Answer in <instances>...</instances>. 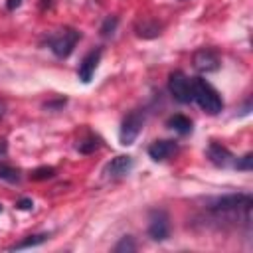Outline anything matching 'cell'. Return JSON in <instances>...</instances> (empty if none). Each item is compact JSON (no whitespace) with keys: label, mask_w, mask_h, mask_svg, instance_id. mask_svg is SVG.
<instances>
[{"label":"cell","mask_w":253,"mask_h":253,"mask_svg":"<svg viewBox=\"0 0 253 253\" xmlns=\"http://www.w3.org/2000/svg\"><path fill=\"white\" fill-rule=\"evenodd\" d=\"M168 89L172 93V97L178 103H190L192 101V81L186 77V73L182 71H174L168 77Z\"/></svg>","instance_id":"8992f818"},{"label":"cell","mask_w":253,"mask_h":253,"mask_svg":"<svg viewBox=\"0 0 253 253\" xmlns=\"http://www.w3.org/2000/svg\"><path fill=\"white\" fill-rule=\"evenodd\" d=\"M117 26H119V18H117V16H107V18L103 20V24H101L99 32H101V36H103V38H109V36H113V34H115Z\"/></svg>","instance_id":"e0dca14e"},{"label":"cell","mask_w":253,"mask_h":253,"mask_svg":"<svg viewBox=\"0 0 253 253\" xmlns=\"http://www.w3.org/2000/svg\"><path fill=\"white\" fill-rule=\"evenodd\" d=\"M253 200L249 194H227L219 196L208 202V210L213 211L215 215H227V213H237L243 208H251Z\"/></svg>","instance_id":"7a4b0ae2"},{"label":"cell","mask_w":253,"mask_h":253,"mask_svg":"<svg viewBox=\"0 0 253 253\" xmlns=\"http://www.w3.org/2000/svg\"><path fill=\"white\" fill-rule=\"evenodd\" d=\"M0 211H2V206H0Z\"/></svg>","instance_id":"484cf974"},{"label":"cell","mask_w":253,"mask_h":253,"mask_svg":"<svg viewBox=\"0 0 253 253\" xmlns=\"http://www.w3.org/2000/svg\"><path fill=\"white\" fill-rule=\"evenodd\" d=\"M176 150H178V144L174 140H156L148 146V156L156 162H162V160H168Z\"/></svg>","instance_id":"30bf717a"},{"label":"cell","mask_w":253,"mask_h":253,"mask_svg":"<svg viewBox=\"0 0 253 253\" xmlns=\"http://www.w3.org/2000/svg\"><path fill=\"white\" fill-rule=\"evenodd\" d=\"M160 30H162L160 22H156V20H152V18H142V20H138L136 26H134L136 36H138V38H144V40H152V38L160 36Z\"/></svg>","instance_id":"7c38bea8"},{"label":"cell","mask_w":253,"mask_h":253,"mask_svg":"<svg viewBox=\"0 0 253 253\" xmlns=\"http://www.w3.org/2000/svg\"><path fill=\"white\" fill-rule=\"evenodd\" d=\"M61 105H65V99H59V101H51V103H45L43 107H45V109H51V107H61Z\"/></svg>","instance_id":"603a6c76"},{"label":"cell","mask_w":253,"mask_h":253,"mask_svg":"<svg viewBox=\"0 0 253 253\" xmlns=\"http://www.w3.org/2000/svg\"><path fill=\"white\" fill-rule=\"evenodd\" d=\"M99 138L97 136H87V138H83V140H79L77 142V150L81 152V154H91V152H95L97 148H99Z\"/></svg>","instance_id":"2e32d148"},{"label":"cell","mask_w":253,"mask_h":253,"mask_svg":"<svg viewBox=\"0 0 253 253\" xmlns=\"http://www.w3.org/2000/svg\"><path fill=\"white\" fill-rule=\"evenodd\" d=\"M148 237L154 241H164L170 237V217L166 210H152L148 213Z\"/></svg>","instance_id":"5b68a950"},{"label":"cell","mask_w":253,"mask_h":253,"mask_svg":"<svg viewBox=\"0 0 253 253\" xmlns=\"http://www.w3.org/2000/svg\"><path fill=\"white\" fill-rule=\"evenodd\" d=\"M0 178L6 180V182H18L20 180V170L10 166V164L0 162Z\"/></svg>","instance_id":"ac0fdd59"},{"label":"cell","mask_w":253,"mask_h":253,"mask_svg":"<svg viewBox=\"0 0 253 253\" xmlns=\"http://www.w3.org/2000/svg\"><path fill=\"white\" fill-rule=\"evenodd\" d=\"M6 152H8V144H6L4 140H0V156L6 154Z\"/></svg>","instance_id":"cb8c5ba5"},{"label":"cell","mask_w":253,"mask_h":253,"mask_svg":"<svg viewBox=\"0 0 253 253\" xmlns=\"http://www.w3.org/2000/svg\"><path fill=\"white\" fill-rule=\"evenodd\" d=\"M208 158H210V162L213 166H219V168H225V166H229L233 162V154L225 146H221L217 142H211L208 146Z\"/></svg>","instance_id":"8fae6325"},{"label":"cell","mask_w":253,"mask_h":253,"mask_svg":"<svg viewBox=\"0 0 253 253\" xmlns=\"http://www.w3.org/2000/svg\"><path fill=\"white\" fill-rule=\"evenodd\" d=\"M16 208H18V210H32V208H34V202H32L30 198H22V200L16 202Z\"/></svg>","instance_id":"44dd1931"},{"label":"cell","mask_w":253,"mask_h":253,"mask_svg":"<svg viewBox=\"0 0 253 253\" xmlns=\"http://www.w3.org/2000/svg\"><path fill=\"white\" fill-rule=\"evenodd\" d=\"M192 61H194V67H196L198 71H202V73H213V71H217L219 65H221L219 55H217L211 47H202V49H198V51L194 53Z\"/></svg>","instance_id":"52a82bcc"},{"label":"cell","mask_w":253,"mask_h":253,"mask_svg":"<svg viewBox=\"0 0 253 253\" xmlns=\"http://www.w3.org/2000/svg\"><path fill=\"white\" fill-rule=\"evenodd\" d=\"M166 125H168L172 130H176L178 134H188V132H192V121H190L186 115H174V117L168 119Z\"/></svg>","instance_id":"4fadbf2b"},{"label":"cell","mask_w":253,"mask_h":253,"mask_svg":"<svg viewBox=\"0 0 253 253\" xmlns=\"http://www.w3.org/2000/svg\"><path fill=\"white\" fill-rule=\"evenodd\" d=\"M79 38H81V34L75 30V28H63V30H59L57 34H53V36H49V47H51V51L57 55V57H67V55H71V51H73V47L77 45V42H79Z\"/></svg>","instance_id":"3957f363"},{"label":"cell","mask_w":253,"mask_h":253,"mask_svg":"<svg viewBox=\"0 0 253 253\" xmlns=\"http://www.w3.org/2000/svg\"><path fill=\"white\" fill-rule=\"evenodd\" d=\"M134 168V160L132 156L128 154H121V156H115L111 162H107L105 166V176L107 178H123L126 174H130V170Z\"/></svg>","instance_id":"ba28073f"},{"label":"cell","mask_w":253,"mask_h":253,"mask_svg":"<svg viewBox=\"0 0 253 253\" xmlns=\"http://www.w3.org/2000/svg\"><path fill=\"white\" fill-rule=\"evenodd\" d=\"M142 126H144V113H142L140 109L130 111V113L123 119V123H121V130H119V140H121V144H123V146H130V144L136 140V136L140 134Z\"/></svg>","instance_id":"277c9868"},{"label":"cell","mask_w":253,"mask_h":253,"mask_svg":"<svg viewBox=\"0 0 253 253\" xmlns=\"http://www.w3.org/2000/svg\"><path fill=\"white\" fill-rule=\"evenodd\" d=\"M47 239V233H36V235H28L26 239L18 241L16 245H12L10 249L16 251V249H26V247H36V245H42L43 241Z\"/></svg>","instance_id":"5bb4252c"},{"label":"cell","mask_w":253,"mask_h":253,"mask_svg":"<svg viewBox=\"0 0 253 253\" xmlns=\"http://www.w3.org/2000/svg\"><path fill=\"white\" fill-rule=\"evenodd\" d=\"M30 176H32V180H36V182L49 180V178H53V176H55V168H51V166H40V168H36Z\"/></svg>","instance_id":"d6986e66"},{"label":"cell","mask_w":253,"mask_h":253,"mask_svg":"<svg viewBox=\"0 0 253 253\" xmlns=\"http://www.w3.org/2000/svg\"><path fill=\"white\" fill-rule=\"evenodd\" d=\"M136 241H134V237H130V235H125V237H121L119 239V243L113 247V251L115 253H132V251H136Z\"/></svg>","instance_id":"9a60e30c"},{"label":"cell","mask_w":253,"mask_h":253,"mask_svg":"<svg viewBox=\"0 0 253 253\" xmlns=\"http://www.w3.org/2000/svg\"><path fill=\"white\" fill-rule=\"evenodd\" d=\"M4 115H6V105H4V101H0V121Z\"/></svg>","instance_id":"d4e9b609"},{"label":"cell","mask_w":253,"mask_h":253,"mask_svg":"<svg viewBox=\"0 0 253 253\" xmlns=\"http://www.w3.org/2000/svg\"><path fill=\"white\" fill-rule=\"evenodd\" d=\"M237 170H251L253 168V154L251 152H247L243 158H239L235 164H233Z\"/></svg>","instance_id":"ffe728a7"},{"label":"cell","mask_w":253,"mask_h":253,"mask_svg":"<svg viewBox=\"0 0 253 253\" xmlns=\"http://www.w3.org/2000/svg\"><path fill=\"white\" fill-rule=\"evenodd\" d=\"M192 101H196L200 109L206 111L208 115H217L223 109V101L219 93L202 77L192 81Z\"/></svg>","instance_id":"6da1fadb"},{"label":"cell","mask_w":253,"mask_h":253,"mask_svg":"<svg viewBox=\"0 0 253 253\" xmlns=\"http://www.w3.org/2000/svg\"><path fill=\"white\" fill-rule=\"evenodd\" d=\"M20 4H22V0H6V8L8 10H16Z\"/></svg>","instance_id":"7402d4cb"},{"label":"cell","mask_w":253,"mask_h":253,"mask_svg":"<svg viewBox=\"0 0 253 253\" xmlns=\"http://www.w3.org/2000/svg\"><path fill=\"white\" fill-rule=\"evenodd\" d=\"M99 61H101V49H99V47L93 49V51H89V53L81 59V63H79V67H77V75H79V79H81L83 83H89V81H91V77H93V73H95Z\"/></svg>","instance_id":"9c48e42d"}]
</instances>
